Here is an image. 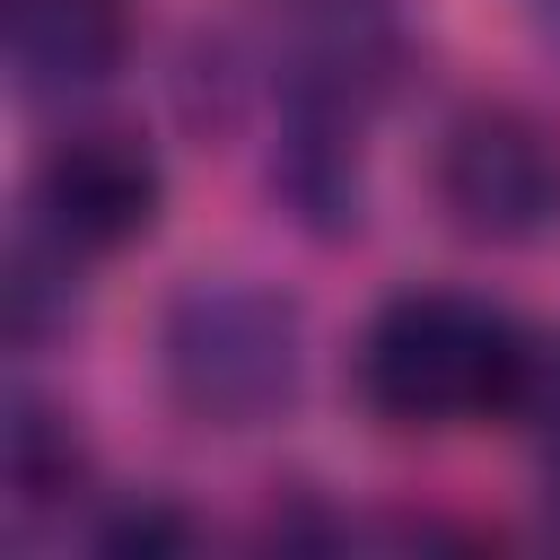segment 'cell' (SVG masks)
I'll use <instances>...</instances> for the list:
<instances>
[{
  "instance_id": "3",
  "label": "cell",
  "mask_w": 560,
  "mask_h": 560,
  "mask_svg": "<svg viewBox=\"0 0 560 560\" xmlns=\"http://www.w3.org/2000/svg\"><path fill=\"white\" fill-rule=\"evenodd\" d=\"M429 175L446 219L481 245H525L560 219V140L525 105H464Z\"/></svg>"
},
{
  "instance_id": "4",
  "label": "cell",
  "mask_w": 560,
  "mask_h": 560,
  "mask_svg": "<svg viewBox=\"0 0 560 560\" xmlns=\"http://www.w3.org/2000/svg\"><path fill=\"white\" fill-rule=\"evenodd\" d=\"M158 192H166L158 158L131 131H70L35 166V236L61 262L122 254V245H140L158 228Z\"/></svg>"
},
{
  "instance_id": "5",
  "label": "cell",
  "mask_w": 560,
  "mask_h": 560,
  "mask_svg": "<svg viewBox=\"0 0 560 560\" xmlns=\"http://www.w3.org/2000/svg\"><path fill=\"white\" fill-rule=\"evenodd\" d=\"M26 96H79L122 61V0H0Z\"/></svg>"
},
{
  "instance_id": "6",
  "label": "cell",
  "mask_w": 560,
  "mask_h": 560,
  "mask_svg": "<svg viewBox=\"0 0 560 560\" xmlns=\"http://www.w3.org/2000/svg\"><path fill=\"white\" fill-rule=\"evenodd\" d=\"M9 481H18V508H44L52 490H70V438H52L44 411H18V429H9Z\"/></svg>"
},
{
  "instance_id": "1",
  "label": "cell",
  "mask_w": 560,
  "mask_h": 560,
  "mask_svg": "<svg viewBox=\"0 0 560 560\" xmlns=\"http://www.w3.org/2000/svg\"><path fill=\"white\" fill-rule=\"evenodd\" d=\"M551 341L464 289H402L359 341V394L385 429H508L551 402Z\"/></svg>"
},
{
  "instance_id": "2",
  "label": "cell",
  "mask_w": 560,
  "mask_h": 560,
  "mask_svg": "<svg viewBox=\"0 0 560 560\" xmlns=\"http://www.w3.org/2000/svg\"><path fill=\"white\" fill-rule=\"evenodd\" d=\"M166 376H175V394L201 420L245 429L271 402H289V385H298V324L262 289H192L175 306V324H166Z\"/></svg>"
}]
</instances>
